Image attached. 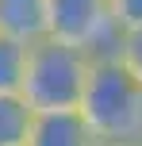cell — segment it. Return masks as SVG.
Returning <instances> with one entry per match:
<instances>
[{
	"label": "cell",
	"mask_w": 142,
	"mask_h": 146,
	"mask_svg": "<svg viewBox=\"0 0 142 146\" xmlns=\"http://www.w3.org/2000/svg\"><path fill=\"white\" fill-rule=\"evenodd\" d=\"M77 111L85 115V123L100 142L135 146L142 139V85L127 73V66L115 54L92 62Z\"/></svg>",
	"instance_id": "1"
},
{
	"label": "cell",
	"mask_w": 142,
	"mask_h": 146,
	"mask_svg": "<svg viewBox=\"0 0 142 146\" xmlns=\"http://www.w3.org/2000/svg\"><path fill=\"white\" fill-rule=\"evenodd\" d=\"M115 58H119L123 66H127V73L142 85V27H138V31H119Z\"/></svg>",
	"instance_id": "8"
},
{
	"label": "cell",
	"mask_w": 142,
	"mask_h": 146,
	"mask_svg": "<svg viewBox=\"0 0 142 146\" xmlns=\"http://www.w3.org/2000/svg\"><path fill=\"white\" fill-rule=\"evenodd\" d=\"M27 42L0 35V96H19L23 77H27Z\"/></svg>",
	"instance_id": "7"
},
{
	"label": "cell",
	"mask_w": 142,
	"mask_h": 146,
	"mask_svg": "<svg viewBox=\"0 0 142 146\" xmlns=\"http://www.w3.org/2000/svg\"><path fill=\"white\" fill-rule=\"evenodd\" d=\"M35 111L23 96H0V146H27Z\"/></svg>",
	"instance_id": "6"
},
{
	"label": "cell",
	"mask_w": 142,
	"mask_h": 146,
	"mask_svg": "<svg viewBox=\"0 0 142 146\" xmlns=\"http://www.w3.org/2000/svg\"><path fill=\"white\" fill-rule=\"evenodd\" d=\"M135 146H142V139H138V142H135Z\"/></svg>",
	"instance_id": "11"
},
{
	"label": "cell",
	"mask_w": 142,
	"mask_h": 146,
	"mask_svg": "<svg viewBox=\"0 0 142 146\" xmlns=\"http://www.w3.org/2000/svg\"><path fill=\"white\" fill-rule=\"evenodd\" d=\"M46 38L77 46L89 58H112L119 46L112 0H46Z\"/></svg>",
	"instance_id": "3"
},
{
	"label": "cell",
	"mask_w": 142,
	"mask_h": 146,
	"mask_svg": "<svg viewBox=\"0 0 142 146\" xmlns=\"http://www.w3.org/2000/svg\"><path fill=\"white\" fill-rule=\"evenodd\" d=\"M100 146H123V142H100Z\"/></svg>",
	"instance_id": "10"
},
{
	"label": "cell",
	"mask_w": 142,
	"mask_h": 146,
	"mask_svg": "<svg viewBox=\"0 0 142 146\" xmlns=\"http://www.w3.org/2000/svg\"><path fill=\"white\" fill-rule=\"evenodd\" d=\"M92 62L96 58H89L77 46L42 38L27 50V77H23L19 96L27 100L31 111H77Z\"/></svg>",
	"instance_id": "2"
},
{
	"label": "cell",
	"mask_w": 142,
	"mask_h": 146,
	"mask_svg": "<svg viewBox=\"0 0 142 146\" xmlns=\"http://www.w3.org/2000/svg\"><path fill=\"white\" fill-rule=\"evenodd\" d=\"M119 31H138L142 27V0H112Z\"/></svg>",
	"instance_id": "9"
},
{
	"label": "cell",
	"mask_w": 142,
	"mask_h": 146,
	"mask_svg": "<svg viewBox=\"0 0 142 146\" xmlns=\"http://www.w3.org/2000/svg\"><path fill=\"white\" fill-rule=\"evenodd\" d=\"M27 146H100L81 111H35Z\"/></svg>",
	"instance_id": "4"
},
{
	"label": "cell",
	"mask_w": 142,
	"mask_h": 146,
	"mask_svg": "<svg viewBox=\"0 0 142 146\" xmlns=\"http://www.w3.org/2000/svg\"><path fill=\"white\" fill-rule=\"evenodd\" d=\"M0 35L15 42H42L46 38V0H0Z\"/></svg>",
	"instance_id": "5"
}]
</instances>
